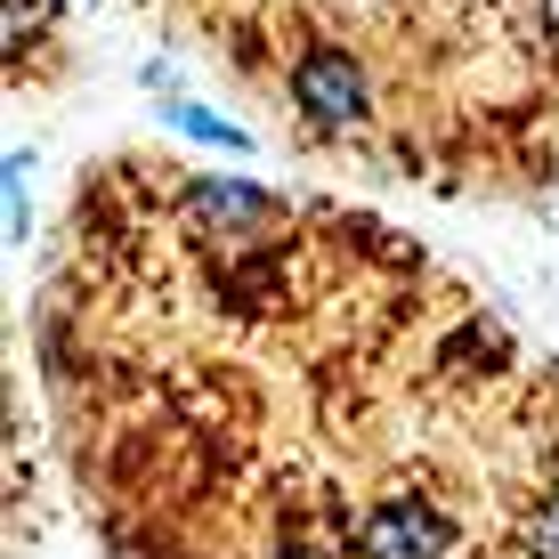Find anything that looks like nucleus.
<instances>
[{"label": "nucleus", "mask_w": 559, "mask_h": 559, "mask_svg": "<svg viewBox=\"0 0 559 559\" xmlns=\"http://www.w3.org/2000/svg\"><path fill=\"white\" fill-rule=\"evenodd\" d=\"M25 373L106 559H559V357L324 187L106 146Z\"/></svg>", "instance_id": "nucleus-1"}, {"label": "nucleus", "mask_w": 559, "mask_h": 559, "mask_svg": "<svg viewBox=\"0 0 559 559\" xmlns=\"http://www.w3.org/2000/svg\"><path fill=\"white\" fill-rule=\"evenodd\" d=\"M293 163L438 203L559 187V0H130Z\"/></svg>", "instance_id": "nucleus-2"}, {"label": "nucleus", "mask_w": 559, "mask_h": 559, "mask_svg": "<svg viewBox=\"0 0 559 559\" xmlns=\"http://www.w3.org/2000/svg\"><path fill=\"white\" fill-rule=\"evenodd\" d=\"M73 73V25L66 0H9V90L16 98H49Z\"/></svg>", "instance_id": "nucleus-3"}, {"label": "nucleus", "mask_w": 559, "mask_h": 559, "mask_svg": "<svg viewBox=\"0 0 559 559\" xmlns=\"http://www.w3.org/2000/svg\"><path fill=\"white\" fill-rule=\"evenodd\" d=\"M154 122L179 130V139H195V146H219V154H260V130L227 122V114H211L195 98H154Z\"/></svg>", "instance_id": "nucleus-4"}]
</instances>
